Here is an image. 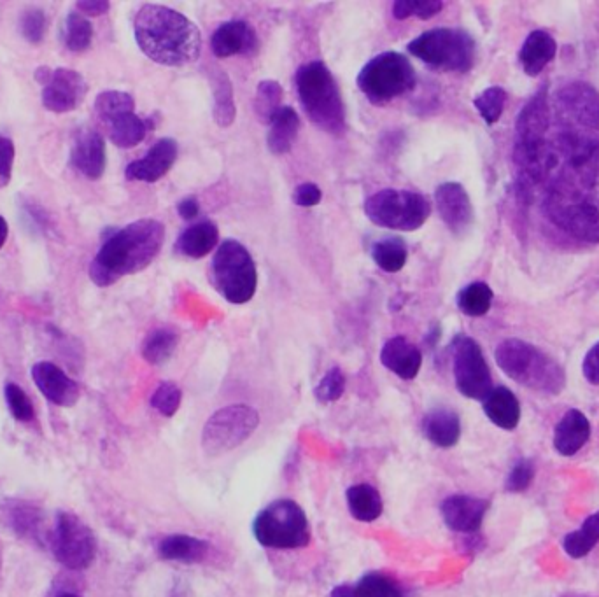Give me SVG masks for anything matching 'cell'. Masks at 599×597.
<instances>
[{
  "instance_id": "cell-24",
  "label": "cell",
  "mask_w": 599,
  "mask_h": 597,
  "mask_svg": "<svg viewBox=\"0 0 599 597\" xmlns=\"http://www.w3.org/2000/svg\"><path fill=\"white\" fill-rule=\"evenodd\" d=\"M461 419L456 410L447 407H435L423 415L421 433L424 438L438 449H452L461 438Z\"/></svg>"
},
{
  "instance_id": "cell-29",
  "label": "cell",
  "mask_w": 599,
  "mask_h": 597,
  "mask_svg": "<svg viewBox=\"0 0 599 597\" xmlns=\"http://www.w3.org/2000/svg\"><path fill=\"white\" fill-rule=\"evenodd\" d=\"M557 53V44L554 37L545 30H535L529 34L526 43L519 53L522 69L528 76H538L543 69L554 60Z\"/></svg>"
},
{
  "instance_id": "cell-48",
  "label": "cell",
  "mask_w": 599,
  "mask_h": 597,
  "mask_svg": "<svg viewBox=\"0 0 599 597\" xmlns=\"http://www.w3.org/2000/svg\"><path fill=\"white\" fill-rule=\"evenodd\" d=\"M46 29H48V20L43 9L27 8L23 11L20 16V32L27 43H43Z\"/></svg>"
},
{
  "instance_id": "cell-26",
  "label": "cell",
  "mask_w": 599,
  "mask_h": 597,
  "mask_svg": "<svg viewBox=\"0 0 599 597\" xmlns=\"http://www.w3.org/2000/svg\"><path fill=\"white\" fill-rule=\"evenodd\" d=\"M156 552L163 561L198 564L211 554V543L191 534H169L158 543Z\"/></svg>"
},
{
  "instance_id": "cell-51",
  "label": "cell",
  "mask_w": 599,
  "mask_h": 597,
  "mask_svg": "<svg viewBox=\"0 0 599 597\" xmlns=\"http://www.w3.org/2000/svg\"><path fill=\"white\" fill-rule=\"evenodd\" d=\"M321 200H323V191L319 190L318 184H300L293 191V202L298 207H316L321 204Z\"/></svg>"
},
{
  "instance_id": "cell-9",
  "label": "cell",
  "mask_w": 599,
  "mask_h": 597,
  "mask_svg": "<svg viewBox=\"0 0 599 597\" xmlns=\"http://www.w3.org/2000/svg\"><path fill=\"white\" fill-rule=\"evenodd\" d=\"M410 55L431 69L442 72H468L475 64V41L461 29H433L410 41Z\"/></svg>"
},
{
  "instance_id": "cell-14",
  "label": "cell",
  "mask_w": 599,
  "mask_h": 597,
  "mask_svg": "<svg viewBox=\"0 0 599 597\" xmlns=\"http://www.w3.org/2000/svg\"><path fill=\"white\" fill-rule=\"evenodd\" d=\"M86 93V79L74 69L60 67L51 72L50 81L43 86L41 100L51 113L65 114L78 109L86 99Z\"/></svg>"
},
{
  "instance_id": "cell-57",
  "label": "cell",
  "mask_w": 599,
  "mask_h": 597,
  "mask_svg": "<svg viewBox=\"0 0 599 597\" xmlns=\"http://www.w3.org/2000/svg\"><path fill=\"white\" fill-rule=\"evenodd\" d=\"M57 597H79L76 594H72V592H62V594H58Z\"/></svg>"
},
{
  "instance_id": "cell-7",
  "label": "cell",
  "mask_w": 599,
  "mask_h": 597,
  "mask_svg": "<svg viewBox=\"0 0 599 597\" xmlns=\"http://www.w3.org/2000/svg\"><path fill=\"white\" fill-rule=\"evenodd\" d=\"M416 81V71L409 58L396 51L379 53L361 69L356 79L360 92L377 107L388 106L412 92Z\"/></svg>"
},
{
  "instance_id": "cell-5",
  "label": "cell",
  "mask_w": 599,
  "mask_h": 597,
  "mask_svg": "<svg viewBox=\"0 0 599 597\" xmlns=\"http://www.w3.org/2000/svg\"><path fill=\"white\" fill-rule=\"evenodd\" d=\"M494 359L501 372L521 386L549 396L563 393L566 386L563 366L535 345L508 338L496 347Z\"/></svg>"
},
{
  "instance_id": "cell-10",
  "label": "cell",
  "mask_w": 599,
  "mask_h": 597,
  "mask_svg": "<svg viewBox=\"0 0 599 597\" xmlns=\"http://www.w3.org/2000/svg\"><path fill=\"white\" fill-rule=\"evenodd\" d=\"M365 214L374 225L396 232H416L428 221V198L409 190H381L365 202Z\"/></svg>"
},
{
  "instance_id": "cell-38",
  "label": "cell",
  "mask_w": 599,
  "mask_h": 597,
  "mask_svg": "<svg viewBox=\"0 0 599 597\" xmlns=\"http://www.w3.org/2000/svg\"><path fill=\"white\" fill-rule=\"evenodd\" d=\"M354 587L358 597H407L402 585L381 571L365 573Z\"/></svg>"
},
{
  "instance_id": "cell-56",
  "label": "cell",
  "mask_w": 599,
  "mask_h": 597,
  "mask_svg": "<svg viewBox=\"0 0 599 597\" xmlns=\"http://www.w3.org/2000/svg\"><path fill=\"white\" fill-rule=\"evenodd\" d=\"M9 235L8 221L0 216V249L6 244Z\"/></svg>"
},
{
  "instance_id": "cell-3",
  "label": "cell",
  "mask_w": 599,
  "mask_h": 597,
  "mask_svg": "<svg viewBox=\"0 0 599 597\" xmlns=\"http://www.w3.org/2000/svg\"><path fill=\"white\" fill-rule=\"evenodd\" d=\"M163 240L165 226L156 219H139L116 230L90 263V279L100 288H109L125 275L139 274L156 260Z\"/></svg>"
},
{
  "instance_id": "cell-11",
  "label": "cell",
  "mask_w": 599,
  "mask_h": 597,
  "mask_svg": "<svg viewBox=\"0 0 599 597\" xmlns=\"http://www.w3.org/2000/svg\"><path fill=\"white\" fill-rule=\"evenodd\" d=\"M260 426V414L249 405L219 408L207 419L200 435V447L209 457H221L247 442Z\"/></svg>"
},
{
  "instance_id": "cell-36",
  "label": "cell",
  "mask_w": 599,
  "mask_h": 597,
  "mask_svg": "<svg viewBox=\"0 0 599 597\" xmlns=\"http://www.w3.org/2000/svg\"><path fill=\"white\" fill-rule=\"evenodd\" d=\"M372 258L381 270L388 274H396L405 267L409 249L400 237H384L372 246Z\"/></svg>"
},
{
  "instance_id": "cell-35",
  "label": "cell",
  "mask_w": 599,
  "mask_h": 597,
  "mask_svg": "<svg viewBox=\"0 0 599 597\" xmlns=\"http://www.w3.org/2000/svg\"><path fill=\"white\" fill-rule=\"evenodd\" d=\"M177 344H179V335L176 331L170 328H158L144 338L141 347L142 358L146 359L149 365H165L176 352Z\"/></svg>"
},
{
  "instance_id": "cell-6",
  "label": "cell",
  "mask_w": 599,
  "mask_h": 597,
  "mask_svg": "<svg viewBox=\"0 0 599 597\" xmlns=\"http://www.w3.org/2000/svg\"><path fill=\"white\" fill-rule=\"evenodd\" d=\"M254 540L272 550H300L309 547L312 529L304 508L289 498L268 503L253 520Z\"/></svg>"
},
{
  "instance_id": "cell-44",
  "label": "cell",
  "mask_w": 599,
  "mask_h": 597,
  "mask_svg": "<svg viewBox=\"0 0 599 597\" xmlns=\"http://www.w3.org/2000/svg\"><path fill=\"white\" fill-rule=\"evenodd\" d=\"M444 9V2L440 0H396L393 4V16L396 20H430Z\"/></svg>"
},
{
  "instance_id": "cell-19",
  "label": "cell",
  "mask_w": 599,
  "mask_h": 597,
  "mask_svg": "<svg viewBox=\"0 0 599 597\" xmlns=\"http://www.w3.org/2000/svg\"><path fill=\"white\" fill-rule=\"evenodd\" d=\"M214 57H251L258 50V36L253 27L242 20H233L219 25L211 36Z\"/></svg>"
},
{
  "instance_id": "cell-40",
  "label": "cell",
  "mask_w": 599,
  "mask_h": 597,
  "mask_svg": "<svg viewBox=\"0 0 599 597\" xmlns=\"http://www.w3.org/2000/svg\"><path fill=\"white\" fill-rule=\"evenodd\" d=\"M93 25L86 16L71 11L64 23V44L72 53H83L92 46Z\"/></svg>"
},
{
  "instance_id": "cell-39",
  "label": "cell",
  "mask_w": 599,
  "mask_h": 597,
  "mask_svg": "<svg viewBox=\"0 0 599 597\" xmlns=\"http://www.w3.org/2000/svg\"><path fill=\"white\" fill-rule=\"evenodd\" d=\"M95 113L100 120L109 125L111 121L125 116V114L135 113V100L130 93L120 92V90H107L99 93L95 99Z\"/></svg>"
},
{
  "instance_id": "cell-1",
  "label": "cell",
  "mask_w": 599,
  "mask_h": 597,
  "mask_svg": "<svg viewBox=\"0 0 599 597\" xmlns=\"http://www.w3.org/2000/svg\"><path fill=\"white\" fill-rule=\"evenodd\" d=\"M545 183L550 221L570 237L599 242V142L561 137Z\"/></svg>"
},
{
  "instance_id": "cell-46",
  "label": "cell",
  "mask_w": 599,
  "mask_h": 597,
  "mask_svg": "<svg viewBox=\"0 0 599 597\" xmlns=\"http://www.w3.org/2000/svg\"><path fill=\"white\" fill-rule=\"evenodd\" d=\"M344 393H346V375L340 370L339 366L330 368L314 389L316 400L323 403V405H330V403L339 401Z\"/></svg>"
},
{
  "instance_id": "cell-41",
  "label": "cell",
  "mask_w": 599,
  "mask_h": 597,
  "mask_svg": "<svg viewBox=\"0 0 599 597\" xmlns=\"http://www.w3.org/2000/svg\"><path fill=\"white\" fill-rule=\"evenodd\" d=\"M282 86L277 81L267 79L261 81L256 88V97H254V113L261 123H270L275 113L281 109Z\"/></svg>"
},
{
  "instance_id": "cell-54",
  "label": "cell",
  "mask_w": 599,
  "mask_h": 597,
  "mask_svg": "<svg viewBox=\"0 0 599 597\" xmlns=\"http://www.w3.org/2000/svg\"><path fill=\"white\" fill-rule=\"evenodd\" d=\"M198 212H200V205H198V200L195 197L184 198L177 205V214L184 221H191V219L197 218Z\"/></svg>"
},
{
  "instance_id": "cell-34",
  "label": "cell",
  "mask_w": 599,
  "mask_h": 597,
  "mask_svg": "<svg viewBox=\"0 0 599 597\" xmlns=\"http://www.w3.org/2000/svg\"><path fill=\"white\" fill-rule=\"evenodd\" d=\"M599 543V510L582 522L577 531H571L563 538L564 554L571 559H584Z\"/></svg>"
},
{
  "instance_id": "cell-17",
  "label": "cell",
  "mask_w": 599,
  "mask_h": 597,
  "mask_svg": "<svg viewBox=\"0 0 599 597\" xmlns=\"http://www.w3.org/2000/svg\"><path fill=\"white\" fill-rule=\"evenodd\" d=\"M72 169L81 176L97 181L104 176L107 165L106 141L93 128H81L72 139Z\"/></svg>"
},
{
  "instance_id": "cell-47",
  "label": "cell",
  "mask_w": 599,
  "mask_h": 597,
  "mask_svg": "<svg viewBox=\"0 0 599 597\" xmlns=\"http://www.w3.org/2000/svg\"><path fill=\"white\" fill-rule=\"evenodd\" d=\"M535 461L529 457H519L508 471L505 480V491L510 494H521L528 491L535 480Z\"/></svg>"
},
{
  "instance_id": "cell-49",
  "label": "cell",
  "mask_w": 599,
  "mask_h": 597,
  "mask_svg": "<svg viewBox=\"0 0 599 597\" xmlns=\"http://www.w3.org/2000/svg\"><path fill=\"white\" fill-rule=\"evenodd\" d=\"M22 508H16L11 506L9 515H11V522L15 527L16 533L23 534L27 538H36L39 533V517H37V510H32L29 505L20 503Z\"/></svg>"
},
{
  "instance_id": "cell-32",
  "label": "cell",
  "mask_w": 599,
  "mask_h": 597,
  "mask_svg": "<svg viewBox=\"0 0 599 597\" xmlns=\"http://www.w3.org/2000/svg\"><path fill=\"white\" fill-rule=\"evenodd\" d=\"M209 81H211L212 100H214V109H212L214 121L221 128L232 127L235 116H237L232 81L221 69H211Z\"/></svg>"
},
{
  "instance_id": "cell-42",
  "label": "cell",
  "mask_w": 599,
  "mask_h": 597,
  "mask_svg": "<svg viewBox=\"0 0 599 597\" xmlns=\"http://www.w3.org/2000/svg\"><path fill=\"white\" fill-rule=\"evenodd\" d=\"M507 104V92L500 86H491L484 92L480 93L473 100V106L479 111L482 120L486 121L487 125H494L503 114Z\"/></svg>"
},
{
  "instance_id": "cell-53",
  "label": "cell",
  "mask_w": 599,
  "mask_h": 597,
  "mask_svg": "<svg viewBox=\"0 0 599 597\" xmlns=\"http://www.w3.org/2000/svg\"><path fill=\"white\" fill-rule=\"evenodd\" d=\"M76 9H78V13L88 18V16L106 15L107 11L111 9V4L107 0H79Z\"/></svg>"
},
{
  "instance_id": "cell-52",
  "label": "cell",
  "mask_w": 599,
  "mask_h": 597,
  "mask_svg": "<svg viewBox=\"0 0 599 597\" xmlns=\"http://www.w3.org/2000/svg\"><path fill=\"white\" fill-rule=\"evenodd\" d=\"M582 373L585 380L592 386H599V342L592 345L591 351L585 354L584 363H582Z\"/></svg>"
},
{
  "instance_id": "cell-30",
  "label": "cell",
  "mask_w": 599,
  "mask_h": 597,
  "mask_svg": "<svg viewBox=\"0 0 599 597\" xmlns=\"http://www.w3.org/2000/svg\"><path fill=\"white\" fill-rule=\"evenodd\" d=\"M300 118L293 107H281L268 123L267 146L272 155H286L295 146Z\"/></svg>"
},
{
  "instance_id": "cell-43",
  "label": "cell",
  "mask_w": 599,
  "mask_h": 597,
  "mask_svg": "<svg viewBox=\"0 0 599 597\" xmlns=\"http://www.w3.org/2000/svg\"><path fill=\"white\" fill-rule=\"evenodd\" d=\"M149 403L163 417H174L183 403V391L176 382L167 380V382L158 384Z\"/></svg>"
},
{
  "instance_id": "cell-12",
  "label": "cell",
  "mask_w": 599,
  "mask_h": 597,
  "mask_svg": "<svg viewBox=\"0 0 599 597\" xmlns=\"http://www.w3.org/2000/svg\"><path fill=\"white\" fill-rule=\"evenodd\" d=\"M51 552L69 571H85L97 555V536L76 513L60 510L50 536Z\"/></svg>"
},
{
  "instance_id": "cell-21",
  "label": "cell",
  "mask_w": 599,
  "mask_h": 597,
  "mask_svg": "<svg viewBox=\"0 0 599 597\" xmlns=\"http://www.w3.org/2000/svg\"><path fill=\"white\" fill-rule=\"evenodd\" d=\"M591 433V421L587 419V415L578 408H570L564 412L554 428L552 445L559 456H577L591 440Z\"/></svg>"
},
{
  "instance_id": "cell-20",
  "label": "cell",
  "mask_w": 599,
  "mask_h": 597,
  "mask_svg": "<svg viewBox=\"0 0 599 597\" xmlns=\"http://www.w3.org/2000/svg\"><path fill=\"white\" fill-rule=\"evenodd\" d=\"M177 160V142L174 139H160L155 142L141 160H135L125 169L128 181H141L153 184L160 181Z\"/></svg>"
},
{
  "instance_id": "cell-45",
  "label": "cell",
  "mask_w": 599,
  "mask_h": 597,
  "mask_svg": "<svg viewBox=\"0 0 599 597\" xmlns=\"http://www.w3.org/2000/svg\"><path fill=\"white\" fill-rule=\"evenodd\" d=\"M4 398L9 408V414L18 422L34 421L36 417V408L30 400L29 394L23 391L22 387L16 382H8L4 387Z\"/></svg>"
},
{
  "instance_id": "cell-37",
  "label": "cell",
  "mask_w": 599,
  "mask_h": 597,
  "mask_svg": "<svg viewBox=\"0 0 599 597\" xmlns=\"http://www.w3.org/2000/svg\"><path fill=\"white\" fill-rule=\"evenodd\" d=\"M493 289L484 282H472L461 289L458 295V309L468 317L486 316L493 305Z\"/></svg>"
},
{
  "instance_id": "cell-15",
  "label": "cell",
  "mask_w": 599,
  "mask_h": 597,
  "mask_svg": "<svg viewBox=\"0 0 599 597\" xmlns=\"http://www.w3.org/2000/svg\"><path fill=\"white\" fill-rule=\"evenodd\" d=\"M491 501L470 494H451L442 501L440 515L454 533L475 534L486 520Z\"/></svg>"
},
{
  "instance_id": "cell-58",
  "label": "cell",
  "mask_w": 599,
  "mask_h": 597,
  "mask_svg": "<svg viewBox=\"0 0 599 597\" xmlns=\"http://www.w3.org/2000/svg\"><path fill=\"white\" fill-rule=\"evenodd\" d=\"M563 597H582V596H563Z\"/></svg>"
},
{
  "instance_id": "cell-16",
  "label": "cell",
  "mask_w": 599,
  "mask_h": 597,
  "mask_svg": "<svg viewBox=\"0 0 599 597\" xmlns=\"http://www.w3.org/2000/svg\"><path fill=\"white\" fill-rule=\"evenodd\" d=\"M32 380L44 398L57 407H74L81 396L78 382L51 361H39L32 366Z\"/></svg>"
},
{
  "instance_id": "cell-31",
  "label": "cell",
  "mask_w": 599,
  "mask_h": 597,
  "mask_svg": "<svg viewBox=\"0 0 599 597\" xmlns=\"http://www.w3.org/2000/svg\"><path fill=\"white\" fill-rule=\"evenodd\" d=\"M347 508L354 520L358 522H375L381 519L384 512V501H382L381 492L375 489L374 485L354 484L346 492Z\"/></svg>"
},
{
  "instance_id": "cell-4",
  "label": "cell",
  "mask_w": 599,
  "mask_h": 597,
  "mask_svg": "<svg viewBox=\"0 0 599 597\" xmlns=\"http://www.w3.org/2000/svg\"><path fill=\"white\" fill-rule=\"evenodd\" d=\"M296 95L307 118L326 134L346 132V106L337 79L323 62L302 65L295 76Z\"/></svg>"
},
{
  "instance_id": "cell-2",
  "label": "cell",
  "mask_w": 599,
  "mask_h": 597,
  "mask_svg": "<svg viewBox=\"0 0 599 597\" xmlns=\"http://www.w3.org/2000/svg\"><path fill=\"white\" fill-rule=\"evenodd\" d=\"M134 36L142 53L165 67L195 64L202 53L197 25L176 9L160 4H146L137 11Z\"/></svg>"
},
{
  "instance_id": "cell-28",
  "label": "cell",
  "mask_w": 599,
  "mask_h": 597,
  "mask_svg": "<svg viewBox=\"0 0 599 597\" xmlns=\"http://www.w3.org/2000/svg\"><path fill=\"white\" fill-rule=\"evenodd\" d=\"M219 240L218 226L212 221H200L195 225L188 226L179 237H177L176 253L184 258L200 260L207 254L212 253Z\"/></svg>"
},
{
  "instance_id": "cell-22",
  "label": "cell",
  "mask_w": 599,
  "mask_h": 597,
  "mask_svg": "<svg viewBox=\"0 0 599 597\" xmlns=\"http://www.w3.org/2000/svg\"><path fill=\"white\" fill-rule=\"evenodd\" d=\"M549 128V106H547V88L533 95L526 106L522 107L515 121V144H538L547 141L545 134Z\"/></svg>"
},
{
  "instance_id": "cell-27",
  "label": "cell",
  "mask_w": 599,
  "mask_h": 597,
  "mask_svg": "<svg viewBox=\"0 0 599 597\" xmlns=\"http://www.w3.org/2000/svg\"><path fill=\"white\" fill-rule=\"evenodd\" d=\"M482 408L487 419L503 431H514L521 424V403L508 387H493Z\"/></svg>"
},
{
  "instance_id": "cell-23",
  "label": "cell",
  "mask_w": 599,
  "mask_h": 597,
  "mask_svg": "<svg viewBox=\"0 0 599 597\" xmlns=\"http://www.w3.org/2000/svg\"><path fill=\"white\" fill-rule=\"evenodd\" d=\"M381 363L398 379L414 380L423 366V352L405 337L389 338L382 345Z\"/></svg>"
},
{
  "instance_id": "cell-8",
  "label": "cell",
  "mask_w": 599,
  "mask_h": 597,
  "mask_svg": "<svg viewBox=\"0 0 599 597\" xmlns=\"http://www.w3.org/2000/svg\"><path fill=\"white\" fill-rule=\"evenodd\" d=\"M211 282L226 302L242 305L253 300L258 270L246 247L237 240H225L212 258Z\"/></svg>"
},
{
  "instance_id": "cell-25",
  "label": "cell",
  "mask_w": 599,
  "mask_h": 597,
  "mask_svg": "<svg viewBox=\"0 0 599 597\" xmlns=\"http://www.w3.org/2000/svg\"><path fill=\"white\" fill-rule=\"evenodd\" d=\"M559 102L578 123L599 128V93L587 83H570L559 93Z\"/></svg>"
},
{
  "instance_id": "cell-55",
  "label": "cell",
  "mask_w": 599,
  "mask_h": 597,
  "mask_svg": "<svg viewBox=\"0 0 599 597\" xmlns=\"http://www.w3.org/2000/svg\"><path fill=\"white\" fill-rule=\"evenodd\" d=\"M330 597H358V594H356V587L354 585L344 583V585L333 587Z\"/></svg>"
},
{
  "instance_id": "cell-13",
  "label": "cell",
  "mask_w": 599,
  "mask_h": 597,
  "mask_svg": "<svg viewBox=\"0 0 599 597\" xmlns=\"http://www.w3.org/2000/svg\"><path fill=\"white\" fill-rule=\"evenodd\" d=\"M452 373L459 393L468 400L484 401L493 391V375L484 352L473 338L458 335L452 340Z\"/></svg>"
},
{
  "instance_id": "cell-18",
  "label": "cell",
  "mask_w": 599,
  "mask_h": 597,
  "mask_svg": "<svg viewBox=\"0 0 599 597\" xmlns=\"http://www.w3.org/2000/svg\"><path fill=\"white\" fill-rule=\"evenodd\" d=\"M438 214L454 235H463L473 221L472 200L459 183H444L435 191Z\"/></svg>"
},
{
  "instance_id": "cell-50",
  "label": "cell",
  "mask_w": 599,
  "mask_h": 597,
  "mask_svg": "<svg viewBox=\"0 0 599 597\" xmlns=\"http://www.w3.org/2000/svg\"><path fill=\"white\" fill-rule=\"evenodd\" d=\"M13 163H15V144L9 137L0 135V188H6L11 181Z\"/></svg>"
},
{
  "instance_id": "cell-33",
  "label": "cell",
  "mask_w": 599,
  "mask_h": 597,
  "mask_svg": "<svg viewBox=\"0 0 599 597\" xmlns=\"http://www.w3.org/2000/svg\"><path fill=\"white\" fill-rule=\"evenodd\" d=\"M149 128L153 127H151L148 120H142L137 114L130 113L111 121L107 125V132H109V139H111L114 146L121 149H130L139 146L144 141Z\"/></svg>"
}]
</instances>
